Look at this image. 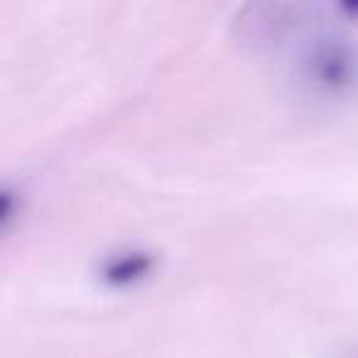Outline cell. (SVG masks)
Masks as SVG:
<instances>
[{
	"mask_svg": "<svg viewBox=\"0 0 358 358\" xmlns=\"http://www.w3.org/2000/svg\"><path fill=\"white\" fill-rule=\"evenodd\" d=\"M299 8H294V20L289 27L297 40L292 42L289 76L297 89L309 99L341 101L358 94V40L341 30H327L314 25V30L302 27Z\"/></svg>",
	"mask_w": 358,
	"mask_h": 358,
	"instance_id": "6da1fadb",
	"label": "cell"
},
{
	"mask_svg": "<svg viewBox=\"0 0 358 358\" xmlns=\"http://www.w3.org/2000/svg\"><path fill=\"white\" fill-rule=\"evenodd\" d=\"M152 270V255L145 250H123L110 255L101 268V280L110 287H130Z\"/></svg>",
	"mask_w": 358,
	"mask_h": 358,
	"instance_id": "7a4b0ae2",
	"label": "cell"
}]
</instances>
